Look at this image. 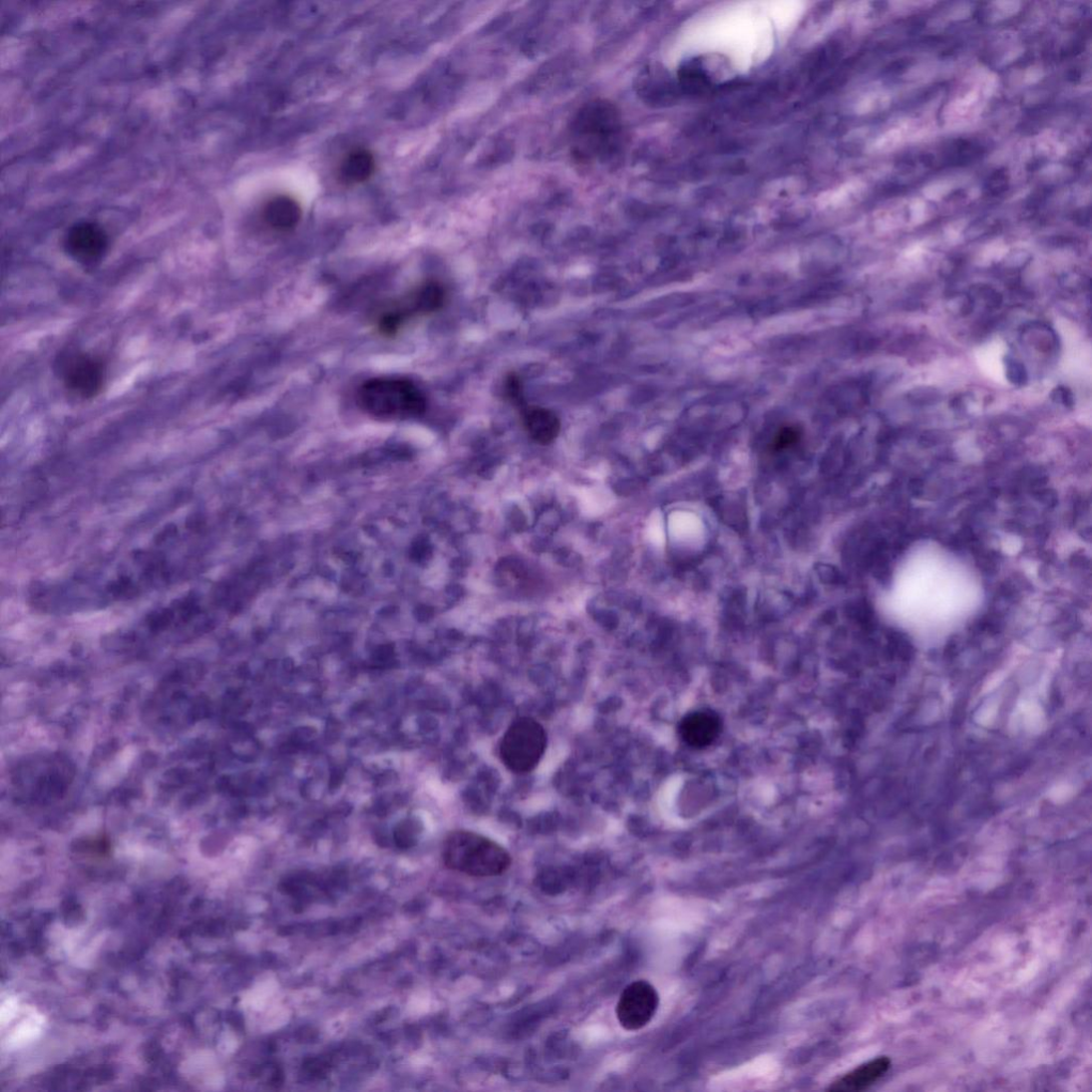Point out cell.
Returning a JSON list of instances; mask_svg holds the SVG:
<instances>
[{
  "mask_svg": "<svg viewBox=\"0 0 1092 1092\" xmlns=\"http://www.w3.org/2000/svg\"><path fill=\"white\" fill-rule=\"evenodd\" d=\"M679 730L682 740L688 746L703 749L717 740L721 732V720L712 711H698L686 715Z\"/></svg>",
  "mask_w": 1092,
  "mask_h": 1092,
  "instance_id": "obj_9",
  "label": "cell"
},
{
  "mask_svg": "<svg viewBox=\"0 0 1092 1092\" xmlns=\"http://www.w3.org/2000/svg\"><path fill=\"white\" fill-rule=\"evenodd\" d=\"M444 302L443 286L436 281L425 282L381 314L378 319V330L382 335L394 336L409 319L437 312Z\"/></svg>",
  "mask_w": 1092,
  "mask_h": 1092,
  "instance_id": "obj_5",
  "label": "cell"
},
{
  "mask_svg": "<svg viewBox=\"0 0 1092 1092\" xmlns=\"http://www.w3.org/2000/svg\"><path fill=\"white\" fill-rule=\"evenodd\" d=\"M659 1005L656 989L647 980L629 983L622 991L617 1005V1018L621 1026L635 1032L647 1026L655 1016Z\"/></svg>",
  "mask_w": 1092,
  "mask_h": 1092,
  "instance_id": "obj_7",
  "label": "cell"
},
{
  "mask_svg": "<svg viewBox=\"0 0 1092 1092\" xmlns=\"http://www.w3.org/2000/svg\"><path fill=\"white\" fill-rule=\"evenodd\" d=\"M1052 399L1057 404H1061L1068 408L1074 405V398L1071 391L1064 387L1055 389L1052 392Z\"/></svg>",
  "mask_w": 1092,
  "mask_h": 1092,
  "instance_id": "obj_18",
  "label": "cell"
},
{
  "mask_svg": "<svg viewBox=\"0 0 1092 1092\" xmlns=\"http://www.w3.org/2000/svg\"><path fill=\"white\" fill-rule=\"evenodd\" d=\"M619 132V113L606 102L588 104L575 122V134L581 151L594 156L608 153L618 142Z\"/></svg>",
  "mask_w": 1092,
  "mask_h": 1092,
  "instance_id": "obj_4",
  "label": "cell"
},
{
  "mask_svg": "<svg viewBox=\"0 0 1092 1092\" xmlns=\"http://www.w3.org/2000/svg\"><path fill=\"white\" fill-rule=\"evenodd\" d=\"M302 216L300 204L294 197L276 195L269 199L263 210V218L268 226L279 232L295 228Z\"/></svg>",
  "mask_w": 1092,
  "mask_h": 1092,
  "instance_id": "obj_12",
  "label": "cell"
},
{
  "mask_svg": "<svg viewBox=\"0 0 1092 1092\" xmlns=\"http://www.w3.org/2000/svg\"><path fill=\"white\" fill-rule=\"evenodd\" d=\"M891 1066L892 1063L889 1057H877L841 1076L829 1086L828 1090L842 1092L864 1091L883 1079Z\"/></svg>",
  "mask_w": 1092,
  "mask_h": 1092,
  "instance_id": "obj_10",
  "label": "cell"
},
{
  "mask_svg": "<svg viewBox=\"0 0 1092 1092\" xmlns=\"http://www.w3.org/2000/svg\"><path fill=\"white\" fill-rule=\"evenodd\" d=\"M977 297L984 301L990 307H995L1001 303V297L995 290L987 286H981L978 288Z\"/></svg>",
  "mask_w": 1092,
  "mask_h": 1092,
  "instance_id": "obj_17",
  "label": "cell"
},
{
  "mask_svg": "<svg viewBox=\"0 0 1092 1092\" xmlns=\"http://www.w3.org/2000/svg\"><path fill=\"white\" fill-rule=\"evenodd\" d=\"M1006 376L1013 386L1023 387L1027 382V373L1024 365L1013 358L1006 359Z\"/></svg>",
  "mask_w": 1092,
  "mask_h": 1092,
  "instance_id": "obj_15",
  "label": "cell"
},
{
  "mask_svg": "<svg viewBox=\"0 0 1092 1092\" xmlns=\"http://www.w3.org/2000/svg\"><path fill=\"white\" fill-rule=\"evenodd\" d=\"M504 391L506 398L521 411L527 407L523 396L522 382L516 374H511L505 380Z\"/></svg>",
  "mask_w": 1092,
  "mask_h": 1092,
  "instance_id": "obj_14",
  "label": "cell"
},
{
  "mask_svg": "<svg viewBox=\"0 0 1092 1092\" xmlns=\"http://www.w3.org/2000/svg\"><path fill=\"white\" fill-rule=\"evenodd\" d=\"M375 169L376 162L373 154L365 149H357L347 154L341 164L338 178L347 186H353L371 179Z\"/></svg>",
  "mask_w": 1092,
  "mask_h": 1092,
  "instance_id": "obj_13",
  "label": "cell"
},
{
  "mask_svg": "<svg viewBox=\"0 0 1092 1092\" xmlns=\"http://www.w3.org/2000/svg\"><path fill=\"white\" fill-rule=\"evenodd\" d=\"M59 373L66 388L76 397H96L106 379L104 363L97 357L82 352H70L60 358Z\"/></svg>",
  "mask_w": 1092,
  "mask_h": 1092,
  "instance_id": "obj_6",
  "label": "cell"
},
{
  "mask_svg": "<svg viewBox=\"0 0 1092 1092\" xmlns=\"http://www.w3.org/2000/svg\"><path fill=\"white\" fill-rule=\"evenodd\" d=\"M521 412L527 432L536 443L548 445L558 437L561 424L555 413L546 408L528 406Z\"/></svg>",
  "mask_w": 1092,
  "mask_h": 1092,
  "instance_id": "obj_11",
  "label": "cell"
},
{
  "mask_svg": "<svg viewBox=\"0 0 1092 1092\" xmlns=\"http://www.w3.org/2000/svg\"><path fill=\"white\" fill-rule=\"evenodd\" d=\"M67 252L80 263L95 264L109 247V239L102 227L91 222L77 223L70 228L66 239Z\"/></svg>",
  "mask_w": 1092,
  "mask_h": 1092,
  "instance_id": "obj_8",
  "label": "cell"
},
{
  "mask_svg": "<svg viewBox=\"0 0 1092 1092\" xmlns=\"http://www.w3.org/2000/svg\"><path fill=\"white\" fill-rule=\"evenodd\" d=\"M547 744L545 728L531 717H522L506 731L500 748L504 765L516 774H528L542 761Z\"/></svg>",
  "mask_w": 1092,
  "mask_h": 1092,
  "instance_id": "obj_3",
  "label": "cell"
},
{
  "mask_svg": "<svg viewBox=\"0 0 1092 1092\" xmlns=\"http://www.w3.org/2000/svg\"><path fill=\"white\" fill-rule=\"evenodd\" d=\"M798 438H799V433H798L797 429H794L792 427L784 428V429L781 430V432L779 433V435L776 438V441H775L776 449L783 450V449L789 448L790 445L797 442Z\"/></svg>",
  "mask_w": 1092,
  "mask_h": 1092,
  "instance_id": "obj_16",
  "label": "cell"
},
{
  "mask_svg": "<svg viewBox=\"0 0 1092 1092\" xmlns=\"http://www.w3.org/2000/svg\"><path fill=\"white\" fill-rule=\"evenodd\" d=\"M442 857L446 868L472 877L500 876L513 863L511 854L500 844L465 830L445 839Z\"/></svg>",
  "mask_w": 1092,
  "mask_h": 1092,
  "instance_id": "obj_2",
  "label": "cell"
},
{
  "mask_svg": "<svg viewBox=\"0 0 1092 1092\" xmlns=\"http://www.w3.org/2000/svg\"><path fill=\"white\" fill-rule=\"evenodd\" d=\"M359 407L372 418L401 421L421 417L427 408L426 397L407 379L375 378L358 390Z\"/></svg>",
  "mask_w": 1092,
  "mask_h": 1092,
  "instance_id": "obj_1",
  "label": "cell"
}]
</instances>
